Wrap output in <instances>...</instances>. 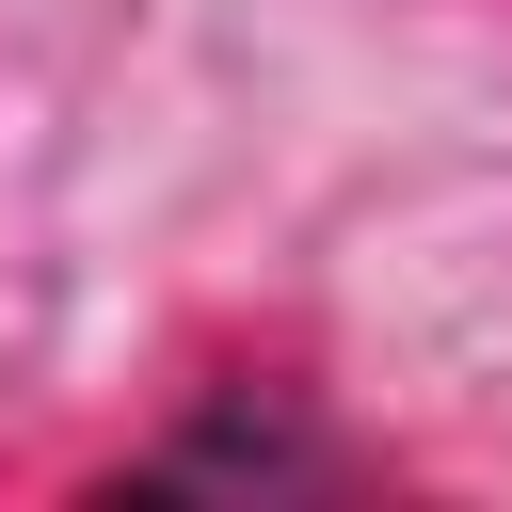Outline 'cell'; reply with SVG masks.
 I'll list each match as a JSON object with an SVG mask.
<instances>
[{
    "label": "cell",
    "instance_id": "6da1fadb",
    "mask_svg": "<svg viewBox=\"0 0 512 512\" xmlns=\"http://www.w3.org/2000/svg\"><path fill=\"white\" fill-rule=\"evenodd\" d=\"M336 480H368V448L352 432H320L288 384H224L208 416H176L144 464H112L96 496H336Z\"/></svg>",
    "mask_w": 512,
    "mask_h": 512
}]
</instances>
